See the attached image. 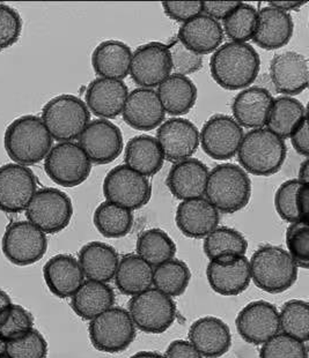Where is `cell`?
Here are the masks:
<instances>
[{
	"mask_svg": "<svg viewBox=\"0 0 309 358\" xmlns=\"http://www.w3.org/2000/svg\"><path fill=\"white\" fill-rule=\"evenodd\" d=\"M259 53L248 43L227 42L212 53L210 71L217 85L226 90H242L257 79Z\"/></svg>",
	"mask_w": 309,
	"mask_h": 358,
	"instance_id": "cell-1",
	"label": "cell"
},
{
	"mask_svg": "<svg viewBox=\"0 0 309 358\" xmlns=\"http://www.w3.org/2000/svg\"><path fill=\"white\" fill-rule=\"evenodd\" d=\"M240 164L247 173L273 176L278 173L287 155L285 140L266 127L250 129L243 136L238 150Z\"/></svg>",
	"mask_w": 309,
	"mask_h": 358,
	"instance_id": "cell-2",
	"label": "cell"
},
{
	"mask_svg": "<svg viewBox=\"0 0 309 358\" xmlns=\"http://www.w3.org/2000/svg\"><path fill=\"white\" fill-rule=\"evenodd\" d=\"M4 145L17 164L33 166L46 159L53 148V138L40 117L28 115L8 125Z\"/></svg>",
	"mask_w": 309,
	"mask_h": 358,
	"instance_id": "cell-3",
	"label": "cell"
},
{
	"mask_svg": "<svg viewBox=\"0 0 309 358\" xmlns=\"http://www.w3.org/2000/svg\"><path fill=\"white\" fill-rule=\"evenodd\" d=\"M252 189L249 175L241 166L224 163L210 171L204 196L218 212L233 214L249 203Z\"/></svg>",
	"mask_w": 309,
	"mask_h": 358,
	"instance_id": "cell-4",
	"label": "cell"
},
{
	"mask_svg": "<svg viewBox=\"0 0 309 358\" xmlns=\"http://www.w3.org/2000/svg\"><path fill=\"white\" fill-rule=\"evenodd\" d=\"M250 278L257 288L269 294H280L298 279V266L283 248L263 245L249 260Z\"/></svg>",
	"mask_w": 309,
	"mask_h": 358,
	"instance_id": "cell-5",
	"label": "cell"
},
{
	"mask_svg": "<svg viewBox=\"0 0 309 358\" xmlns=\"http://www.w3.org/2000/svg\"><path fill=\"white\" fill-rule=\"evenodd\" d=\"M42 122L58 143L78 139L90 122L86 103L74 95L53 97L43 106Z\"/></svg>",
	"mask_w": 309,
	"mask_h": 358,
	"instance_id": "cell-6",
	"label": "cell"
},
{
	"mask_svg": "<svg viewBox=\"0 0 309 358\" xmlns=\"http://www.w3.org/2000/svg\"><path fill=\"white\" fill-rule=\"evenodd\" d=\"M88 331L94 348L108 354L129 348L137 333L129 312L120 306H113L90 320Z\"/></svg>",
	"mask_w": 309,
	"mask_h": 358,
	"instance_id": "cell-7",
	"label": "cell"
},
{
	"mask_svg": "<svg viewBox=\"0 0 309 358\" xmlns=\"http://www.w3.org/2000/svg\"><path fill=\"white\" fill-rule=\"evenodd\" d=\"M128 312L136 329L150 334L166 332L177 318L173 299L156 288L131 297Z\"/></svg>",
	"mask_w": 309,
	"mask_h": 358,
	"instance_id": "cell-8",
	"label": "cell"
},
{
	"mask_svg": "<svg viewBox=\"0 0 309 358\" xmlns=\"http://www.w3.org/2000/svg\"><path fill=\"white\" fill-rule=\"evenodd\" d=\"M28 222L44 234L63 231L74 216V205L67 193L55 189L43 187L36 191L26 208Z\"/></svg>",
	"mask_w": 309,
	"mask_h": 358,
	"instance_id": "cell-9",
	"label": "cell"
},
{
	"mask_svg": "<svg viewBox=\"0 0 309 358\" xmlns=\"http://www.w3.org/2000/svg\"><path fill=\"white\" fill-rule=\"evenodd\" d=\"M102 191L107 201L130 210L143 208L152 196V186L149 178L125 164L115 166L107 173Z\"/></svg>",
	"mask_w": 309,
	"mask_h": 358,
	"instance_id": "cell-10",
	"label": "cell"
},
{
	"mask_svg": "<svg viewBox=\"0 0 309 358\" xmlns=\"http://www.w3.org/2000/svg\"><path fill=\"white\" fill-rule=\"evenodd\" d=\"M48 177L63 187H74L86 182L92 171V162L79 143H58L44 159Z\"/></svg>",
	"mask_w": 309,
	"mask_h": 358,
	"instance_id": "cell-11",
	"label": "cell"
},
{
	"mask_svg": "<svg viewBox=\"0 0 309 358\" xmlns=\"http://www.w3.org/2000/svg\"><path fill=\"white\" fill-rule=\"evenodd\" d=\"M1 248L13 265H33L47 252V236L28 221H14L5 230Z\"/></svg>",
	"mask_w": 309,
	"mask_h": 358,
	"instance_id": "cell-12",
	"label": "cell"
},
{
	"mask_svg": "<svg viewBox=\"0 0 309 358\" xmlns=\"http://www.w3.org/2000/svg\"><path fill=\"white\" fill-rule=\"evenodd\" d=\"M243 136L242 127L232 116L219 113L204 123L200 132V145L211 159L227 161L238 153Z\"/></svg>",
	"mask_w": 309,
	"mask_h": 358,
	"instance_id": "cell-13",
	"label": "cell"
},
{
	"mask_svg": "<svg viewBox=\"0 0 309 358\" xmlns=\"http://www.w3.org/2000/svg\"><path fill=\"white\" fill-rule=\"evenodd\" d=\"M36 177L27 166L8 163L0 166V210L24 212L36 193Z\"/></svg>",
	"mask_w": 309,
	"mask_h": 358,
	"instance_id": "cell-14",
	"label": "cell"
},
{
	"mask_svg": "<svg viewBox=\"0 0 309 358\" xmlns=\"http://www.w3.org/2000/svg\"><path fill=\"white\" fill-rule=\"evenodd\" d=\"M78 139L90 162L99 166L113 162L123 152V136L120 127L108 120H92Z\"/></svg>",
	"mask_w": 309,
	"mask_h": 358,
	"instance_id": "cell-15",
	"label": "cell"
},
{
	"mask_svg": "<svg viewBox=\"0 0 309 358\" xmlns=\"http://www.w3.org/2000/svg\"><path fill=\"white\" fill-rule=\"evenodd\" d=\"M131 79L142 88L159 86L172 74L170 51L166 44L150 42L137 48L130 65Z\"/></svg>",
	"mask_w": 309,
	"mask_h": 358,
	"instance_id": "cell-16",
	"label": "cell"
},
{
	"mask_svg": "<svg viewBox=\"0 0 309 358\" xmlns=\"http://www.w3.org/2000/svg\"><path fill=\"white\" fill-rule=\"evenodd\" d=\"M156 139L165 159L177 163L196 153L200 147V131L193 122L174 117L158 127Z\"/></svg>",
	"mask_w": 309,
	"mask_h": 358,
	"instance_id": "cell-17",
	"label": "cell"
},
{
	"mask_svg": "<svg viewBox=\"0 0 309 358\" xmlns=\"http://www.w3.org/2000/svg\"><path fill=\"white\" fill-rule=\"evenodd\" d=\"M236 329L248 343L262 345L280 331V311L266 301H255L245 306L236 318Z\"/></svg>",
	"mask_w": 309,
	"mask_h": 358,
	"instance_id": "cell-18",
	"label": "cell"
},
{
	"mask_svg": "<svg viewBox=\"0 0 309 358\" xmlns=\"http://www.w3.org/2000/svg\"><path fill=\"white\" fill-rule=\"evenodd\" d=\"M270 79L275 90L284 96H294L307 90L309 63L296 51L277 53L270 62Z\"/></svg>",
	"mask_w": 309,
	"mask_h": 358,
	"instance_id": "cell-19",
	"label": "cell"
},
{
	"mask_svg": "<svg viewBox=\"0 0 309 358\" xmlns=\"http://www.w3.org/2000/svg\"><path fill=\"white\" fill-rule=\"evenodd\" d=\"M122 117L132 129L152 131L165 122L166 113L156 90L138 87L128 95Z\"/></svg>",
	"mask_w": 309,
	"mask_h": 358,
	"instance_id": "cell-20",
	"label": "cell"
},
{
	"mask_svg": "<svg viewBox=\"0 0 309 358\" xmlns=\"http://www.w3.org/2000/svg\"><path fill=\"white\" fill-rule=\"evenodd\" d=\"M129 95L123 80L97 78L87 87L85 100L90 113L100 120H111L120 116Z\"/></svg>",
	"mask_w": 309,
	"mask_h": 358,
	"instance_id": "cell-21",
	"label": "cell"
},
{
	"mask_svg": "<svg viewBox=\"0 0 309 358\" xmlns=\"http://www.w3.org/2000/svg\"><path fill=\"white\" fill-rule=\"evenodd\" d=\"M219 212L204 196L181 201L175 213L177 228L189 238H205L219 227Z\"/></svg>",
	"mask_w": 309,
	"mask_h": 358,
	"instance_id": "cell-22",
	"label": "cell"
},
{
	"mask_svg": "<svg viewBox=\"0 0 309 358\" xmlns=\"http://www.w3.org/2000/svg\"><path fill=\"white\" fill-rule=\"evenodd\" d=\"M188 338L197 352L205 358L221 357L232 345L230 327L217 317L197 319L190 327Z\"/></svg>",
	"mask_w": 309,
	"mask_h": 358,
	"instance_id": "cell-23",
	"label": "cell"
},
{
	"mask_svg": "<svg viewBox=\"0 0 309 358\" xmlns=\"http://www.w3.org/2000/svg\"><path fill=\"white\" fill-rule=\"evenodd\" d=\"M210 170L198 159H183L174 163L167 176V187L177 199L200 198L205 193L206 182Z\"/></svg>",
	"mask_w": 309,
	"mask_h": 358,
	"instance_id": "cell-24",
	"label": "cell"
},
{
	"mask_svg": "<svg viewBox=\"0 0 309 358\" xmlns=\"http://www.w3.org/2000/svg\"><path fill=\"white\" fill-rule=\"evenodd\" d=\"M294 22L291 14L275 7H263L257 10L256 30L254 43L264 50H277L285 47L293 36Z\"/></svg>",
	"mask_w": 309,
	"mask_h": 358,
	"instance_id": "cell-25",
	"label": "cell"
},
{
	"mask_svg": "<svg viewBox=\"0 0 309 358\" xmlns=\"http://www.w3.org/2000/svg\"><path fill=\"white\" fill-rule=\"evenodd\" d=\"M273 101V95L266 88L248 87L234 97L232 117L242 129H262L266 127Z\"/></svg>",
	"mask_w": 309,
	"mask_h": 358,
	"instance_id": "cell-26",
	"label": "cell"
},
{
	"mask_svg": "<svg viewBox=\"0 0 309 358\" xmlns=\"http://www.w3.org/2000/svg\"><path fill=\"white\" fill-rule=\"evenodd\" d=\"M206 278L213 292L221 296H238L249 287V260L241 256L231 262H210Z\"/></svg>",
	"mask_w": 309,
	"mask_h": 358,
	"instance_id": "cell-27",
	"label": "cell"
},
{
	"mask_svg": "<svg viewBox=\"0 0 309 358\" xmlns=\"http://www.w3.org/2000/svg\"><path fill=\"white\" fill-rule=\"evenodd\" d=\"M224 37L223 27L219 21L204 13L183 24L177 33V40L200 56L214 52L223 44Z\"/></svg>",
	"mask_w": 309,
	"mask_h": 358,
	"instance_id": "cell-28",
	"label": "cell"
},
{
	"mask_svg": "<svg viewBox=\"0 0 309 358\" xmlns=\"http://www.w3.org/2000/svg\"><path fill=\"white\" fill-rule=\"evenodd\" d=\"M43 278L48 288L60 299H69L85 282L78 259L70 255H57L44 265Z\"/></svg>",
	"mask_w": 309,
	"mask_h": 358,
	"instance_id": "cell-29",
	"label": "cell"
},
{
	"mask_svg": "<svg viewBox=\"0 0 309 358\" xmlns=\"http://www.w3.org/2000/svg\"><path fill=\"white\" fill-rule=\"evenodd\" d=\"M78 262L87 280L108 283L115 278L120 256L109 244L90 242L80 250Z\"/></svg>",
	"mask_w": 309,
	"mask_h": 358,
	"instance_id": "cell-30",
	"label": "cell"
},
{
	"mask_svg": "<svg viewBox=\"0 0 309 358\" xmlns=\"http://www.w3.org/2000/svg\"><path fill=\"white\" fill-rule=\"evenodd\" d=\"M131 48L116 40L101 42L92 55V66L99 78L123 80L129 76Z\"/></svg>",
	"mask_w": 309,
	"mask_h": 358,
	"instance_id": "cell-31",
	"label": "cell"
},
{
	"mask_svg": "<svg viewBox=\"0 0 309 358\" xmlns=\"http://www.w3.org/2000/svg\"><path fill=\"white\" fill-rule=\"evenodd\" d=\"M156 94L165 113L174 117L184 116L190 113L198 97V90L193 80L173 73L160 83Z\"/></svg>",
	"mask_w": 309,
	"mask_h": 358,
	"instance_id": "cell-32",
	"label": "cell"
},
{
	"mask_svg": "<svg viewBox=\"0 0 309 358\" xmlns=\"http://www.w3.org/2000/svg\"><path fill=\"white\" fill-rule=\"evenodd\" d=\"M115 294L108 283L102 282H83L81 287L71 297V308L74 313L87 322L93 320L103 312L113 308Z\"/></svg>",
	"mask_w": 309,
	"mask_h": 358,
	"instance_id": "cell-33",
	"label": "cell"
},
{
	"mask_svg": "<svg viewBox=\"0 0 309 358\" xmlns=\"http://www.w3.org/2000/svg\"><path fill=\"white\" fill-rule=\"evenodd\" d=\"M124 161L125 166L149 178L159 173L165 157L156 138L143 134L128 141Z\"/></svg>",
	"mask_w": 309,
	"mask_h": 358,
	"instance_id": "cell-34",
	"label": "cell"
},
{
	"mask_svg": "<svg viewBox=\"0 0 309 358\" xmlns=\"http://www.w3.org/2000/svg\"><path fill=\"white\" fill-rule=\"evenodd\" d=\"M114 279L117 289L123 295L133 297L152 288L153 267L137 253H129L120 259Z\"/></svg>",
	"mask_w": 309,
	"mask_h": 358,
	"instance_id": "cell-35",
	"label": "cell"
},
{
	"mask_svg": "<svg viewBox=\"0 0 309 358\" xmlns=\"http://www.w3.org/2000/svg\"><path fill=\"white\" fill-rule=\"evenodd\" d=\"M307 116L306 106L294 97L282 96L273 99L266 120V129L282 139H287L296 125Z\"/></svg>",
	"mask_w": 309,
	"mask_h": 358,
	"instance_id": "cell-36",
	"label": "cell"
},
{
	"mask_svg": "<svg viewBox=\"0 0 309 358\" xmlns=\"http://www.w3.org/2000/svg\"><path fill=\"white\" fill-rule=\"evenodd\" d=\"M133 213L115 203L104 201L97 206L93 215L94 226L106 238H122L133 226Z\"/></svg>",
	"mask_w": 309,
	"mask_h": 358,
	"instance_id": "cell-37",
	"label": "cell"
},
{
	"mask_svg": "<svg viewBox=\"0 0 309 358\" xmlns=\"http://www.w3.org/2000/svg\"><path fill=\"white\" fill-rule=\"evenodd\" d=\"M137 255L152 267L161 265L177 255V244L166 231L153 228L145 230L137 239Z\"/></svg>",
	"mask_w": 309,
	"mask_h": 358,
	"instance_id": "cell-38",
	"label": "cell"
},
{
	"mask_svg": "<svg viewBox=\"0 0 309 358\" xmlns=\"http://www.w3.org/2000/svg\"><path fill=\"white\" fill-rule=\"evenodd\" d=\"M190 280L191 272L189 267L180 259H170L153 267L154 288L172 299L186 292Z\"/></svg>",
	"mask_w": 309,
	"mask_h": 358,
	"instance_id": "cell-39",
	"label": "cell"
},
{
	"mask_svg": "<svg viewBox=\"0 0 309 358\" xmlns=\"http://www.w3.org/2000/svg\"><path fill=\"white\" fill-rule=\"evenodd\" d=\"M203 250L209 260L227 255L246 256L248 241L230 227H217L204 238Z\"/></svg>",
	"mask_w": 309,
	"mask_h": 358,
	"instance_id": "cell-40",
	"label": "cell"
},
{
	"mask_svg": "<svg viewBox=\"0 0 309 358\" xmlns=\"http://www.w3.org/2000/svg\"><path fill=\"white\" fill-rule=\"evenodd\" d=\"M257 10L253 5L241 3L223 20L224 35L230 42L247 43L253 40L256 30Z\"/></svg>",
	"mask_w": 309,
	"mask_h": 358,
	"instance_id": "cell-41",
	"label": "cell"
},
{
	"mask_svg": "<svg viewBox=\"0 0 309 358\" xmlns=\"http://www.w3.org/2000/svg\"><path fill=\"white\" fill-rule=\"evenodd\" d=\"M280 331L307 343L309 340V306L306 301L291 299L280 312Z\"/></svg>",
	"mask_w": 309,
	"mask_h": 358,
	"instance_id": "cell-42",
	"label": "cell"
},
{
	"mask_svg": "<svg viewBox=\"0 0 309 358\" xmlns=\"http://www.w3.org/2000/svg\"><path fill=\"white\" fill-rule=\"evenodd\" d=\"M33 326V315L22 306L11 303L0 311V338L5 343L22 338Z\"/></svg>",
	"mask_w": 309,
	"mask_h": 358,
	"instance_id": "cell-43",
	"label": "cell"
},
{
	"mask_svg": "<svg viewBox=\"0 0 309 358\" xmlns=\"http://www.w3.org/2000/svg\"><path fill=\"white\" fill-rule=\"evenodd\" d=\"M287 252L300 268L309 267V224L308 221L289 223L286 230Z\"/></svg>",
	"mask_w": 309,
	"mask_h": 358,
	"instance_id": "cell-44",
	"label": "cell"
},
{
	"mask_svg": "<svg viewBox=\"0 0 309 358\" xmlns=\"http://www.w3.org/2000/svg\"><path fill=\"white\" fill-rule=\"evenodd\" d=\"M259 358H308L305 342L278 333L262 345Z\"/></svg>",
	"mask_w": 309,
	"mask_h": 358,
	"instance_id": "cell-45",
	"label": "cell"
},
{
	"mask_svg": "<svg viewBox=\"0 0 309 358\" xmlns=\"http://www.w3.org/2000/svg\"><path fill=\"white\" fill-rule=\"evenodd\" d=\"M6 355L10 358H47V340L33 329L22 338L7 342Z\"/></svg>",
	"mask_w": 309,
	"mask_h": 358,
	"instance_id": "cell-46",
	"label": "cell"
},
{
	"mask_svg": "<svg viewBox=\"0 0 309 358\" xmlns=\"http://www.w3.org/2000/svg\"><path fill=\"white\" fill-rule=\"evenodd\" d=\"M166 45L170 51L173 74L188 77L190 74L196 73L202 70L203 56L189 50L177 38L170 41Z\"/></svg>",
	"mask_w": 309,
	"mask_h": 358,
	"instance_id": "cell-47",
	"label": "cell"
},
{
	"mask_svg": "<svg viewBox=\"0 0 309 358\" xmlns=\"http://www.w3.org/2000/svg\"><path fill=\"white\" fill-rule=\"evenodd\" d=\"M300 182L298 179H289L282 182L275 194V207L280 219L286 222L293 223L300 221L296 210V192L299 189Z\"/></svg>",
	"mask_w": 309,
	"mask_h": 358,
	"instance_id": "cell-48",
	"label": "cell"
},
{
	"mask_svg": "<svg viewBox=\"0 0 309 358\" xmlns=\"http://www.w3.org/2000/svg\"><path fill=\"white\" fill-rule=\"evenodd\" d=\"M22 20L13 7L0 3V50L12 47L20 38Z\"/></svg>",
	"mask_w": 309,
	"mask_h": 358,
	"instance_id": "cell-49",
	"label": "cell"
},
{
	"mask_svg": "<svg viewBox=\"0 0 309 358\" xmlns=\"http://www.w3.org/2000/svg\"><path fill=\"white\" fill-rule=\"evenodd\" d=\"M163 8L170 19L186 24L203 13V1H165Z\"/></svg>",
	"mask_w": 309,
	"mask_h": 358,
	"instance_id": "cell-50",
	"label": "cell"
},
{
	"mask_svg": "<svg viewBox=\"0 0 309 358\" xmlns=\"http://www.w3.org/2000/svg\"><path fill=\"white\" fill-rule=\"evenodd\" d=\"M289 138L296 153L305 156L307 159L309 155L308 115L301 120L296 129H293Z\"/></svg>",
	"mask_w": 309,
	"mask_h": 358,
	"instance_id": "cell-51",
	"label": "cell"
},
{
	"mask_svg": "<svg viewBox=\"0 0 309 358\" xmlns=\"http://www.w3.org/2000/svg\"><path fill=\"white\" fill-rule=\"evenodd\" d=\"M240 1H203V13L217 21H223Z\"/></svg>",
	"mask_w": 309,
	"mask_h": 358,
	"instance_id": "cell-52",
	"label": "cell"
},
{
	"mask_svg": "<svg viewBox=\"0 0 309 358\" xmlns=\"http://www.w3.org/2000/svg\"><path fill=\"white\" fill-rule=\"evenodd\" d=\"M165 358H204L189 341L175 340L167 347Z\"/></svg>",
	"mask_w": 309,
	"mask_h": 358,
	"instance_id": "cell-53",
	"label": "cell"
},
{
	"mask_svg": "<svg viewBox=\"0 0 309 358\" xmlns=\"http://www.w3.org/2000/svg\"><path fill=\"white\" fill-rule=\"evenodd\" d=\"M296 205L300 221H308L309 184H300L296 192Z\"/></svg>",
	"mask_w": 309,
	"mask_h": 358,
	"instance_id": "cell-54",
	"label": "cell"
},
{
	"mask_svg": "<svg viewBox=\"0 0 309 358\" xmlns=\"http://www.w3.org/2000/svg\"><path fill=\"white\" fill-rule=\"evenodd\" d=\"M306 3V0H303V1H270L268 3V6L275 7L277 10L289 13L291 10H300Z\"/></svg>",
	"mask_w": 309,
	"mask_h": 358,
	"instance_id": "cell-55",
	"label": "cell"
},
{
	"mask_svg": "<svg viewBox=\"0 0 309 358\" xmlns=\"http://www.w3.org/2000/svg\"><path fill=\"white\" fill-rule=\"evenodd\" d=\"M298 180L300 184H309V159H306L300 164Z\"/></svg>",
	"mask_w": 309,
	"mask_h": 358,
	"instance_id": "cell-56",
	"label": "cell"
},
{
	"mask_svg": "<svg viewBox=\"0 0 309 358\" xmlns=\"http://www.w3.org/2000/svg\"><path fill=\"white\" fill-rule=\"evenodd\" d=\"M130 358H165L163 355L156 352H139Z\"/></svg>",
	"mask_w": 309,
	"mask_h": 358,
	"instance_id": "cell-57",
	"label": "cell"
},
{
	"mask_svg": "<svg viewBox=\"0 0 309 358\" xmlns=\"http://www.w3.org/2000/svg\"><path fill=\"white\" fill-rule=\"evenodd\" d=\"M12 301H11L10 296L7 295L6 292L0 289V311L3 310L5 306H10Z\"/></svg>",
	"mask_w": 309,
	"mask_h": 358,
	"instance_id": "cell-58",
	"label": "cell"
},
{
	"mask_svg": "<svg viewBox=\"0 0 309 358\" xmlns=\"http://www.w3.org/2000/svg\"><path fill=\"white\" fill-rule=\"evenodd\" d=\"M6 354V343L0 338V356L5 355Z\"/></svg>",
	"mask_w": 309,
	"mask_h": 358,
	"instance_id": "cell-59",
	"label": "cell"
},
{
	"mask_svg": "<svg viewBox=\"0 0 309 358\" xmlns=\"http://www.w3.org/2000/svg\"><path fill=\"white\" fill-rule=\"evenodd\" d=\"M0 358H10V357H8V356H7L6 354H5V355L0 356Z\"/></svg>",
	"mask_w": 309,
	"mask_h": 358,
	"instance_id": "cell-60",
	"label": "cell"
}]
</instances>
